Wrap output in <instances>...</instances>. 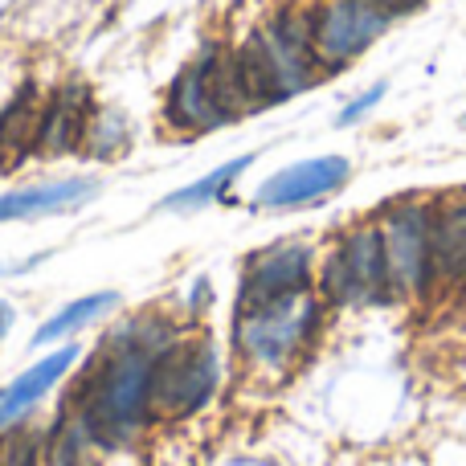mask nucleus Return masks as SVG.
I'll use <instances>...</instances> for the list:
<instances>
[{
	"mask_svg": "<svg viewBox=\"0 0 466 466\" xmlns=\"http://www.w3.org/2000/svg\"><path fill=\"white\" fill-rule=\"evenodd\" d=\"M462 127H466V115H462Z\"/></svg>",
	"mask_w": 466,
	"mask_h": 466,
	"instance_id": "20",
	"label": "nucleus"
},
{
	"mask_svg": "<svg viewBox=\"0 0 466 466\" xmlns=\"http://www.w3.org/2000/svg\"><path fill=\"white\" fill-rule=\"evenodd\" d=\"M119 303H123V299L115 295V290H95V295L74 299V303H66L62 311H54L37 331H33V344H37V348L70 344L78 331H86V328H95V323H103Z\"/></svg>",
	"mask_w": 466,
	"mask_h": 466,
	"instance_id": "14",
	"label": "nucleus"
},
{
	"mask_svg": "<svg viewBox=\"0 0 466 466\" xmlns=\"http://www.w3.org/2000/svg\"><path fill=\"white\" fill-rule=\"evenodd\" d=\"M95 193H98V180H90V177H66V180H46V185H25V188H13V193H0V221L57 218V213L82 209Z\"/></svg>",
	"mask_w": 466,
	"mask_h": 466,
	"instance_id": "12",
	"label": "nucleus"
},
{
	"mask_svg": "<svg viewBox=\"0 0 466 466\" xmlns=\"http://www.w3.org/2000/svg\"><path fill=\"white\" fill-rule=\"evenodd\" d=\"M348 180H352V160L348 156H311V160L287 164L274 177H266L254 193V209L262 213L311 209V205L336 197Z\"/></svg>",
	"mask_w": 466,
	"mask_h": 466,
	"instance_id": "10",
	"label": "nucleus"
},
{
	"mask_svg": "<svg viewBox=\"0 0 466 466\" xmlns=\"http://www.w3.org/2000/svg\"><path fill=\"white\" fill-rule=\"evenodd\" d=\"M86 106L78 103L74 95H62L49 111H41V127H37V144L46 152H70L82 136H86Z\"/></svg>",
	"mask_w": 466,
	"mask_h": 466,
	"instance_id": "16",
	"label": "nucleus"
},
{
	"mask_svg": "<svg viewBox=\"0 0 466 466\" xmlns=\"http://www.w3.org/2000/svg\"><path fill=\"white\" fill-rule=\"evenodd\" d=\"M434 279L451 295L466 282V188L434 197Z\"/></svg>",
	"mask_w": 466,
	"mask_h": 466,
	"instance_id": "13",
	"label": "nucleus"
},
{
	"mask_svg": "<svg viewBox=\"0 0 466 466\" xmlns=\"http://www.w3.org/2000/svg\"><path fill=\"white\" fill-rule=\"evenodd\" d=\"M221 389V352L209 336H177L152 364V421L201 413Z\"/></svg>",
	"mask_w": 466,
	"mask_h": 466,
	"instance_id": "7",
	"label": "nucleus"
},
{
	"mask_svg": "<svg viewBox=\"0 0 466 466\" xmlns=\"http://www.w3.org/2000/svg\"><path fill=\"white\" fill-rule=\"evenodd\" d=\"M323 315L328 303L315 290L282 303L233 307V352L246 369L279 377L311 352L315 336L323 331Z\"/></svg>",
	"mask_w": 466,
	"mask_h": 466,
	"instance_id": "2",
	"label": "nucleus"
},
{
	"mask_svg": "<svg viewBox=\"0 0 466 466\" xmlns=\"http://www.w3.org/2000/svg\"><path fill=\"white\" fill-rule=\"evenodd\" d=\"M315 274H319V258H315L311 241L299 238L270 241V246L254 249L246 258V266H241L238 307H262V303L311 295Z\"/></svg>",
	"mask_w": 466,
	"mask_h": 466,
	"instance_id": "9",
	"label": "nucleus"
},
{
	"mask_svg": "<svg viewBox=\"0 0 466 466\" xmlns=\"http://www.w3.org/2000/svg\"><path fill=\"white\" fill-rule=\"evenodd\" d=\"M385 95H389V82H385V78H377L369 90H360L356 98H348V103L339 106L336 127H356V123H364L380 103H385Z\"/></svg>",
	"mask_w": 466,
	"mask_h": 466,
	"instance_id": "17",
	"label": "nucleus"
},
{
	"mask_svg": "<svg viewBox=\"0 0 466 466\" xmlns=\"http://www.w3.org/2000/svg\"><path fill=\"white\" fill-rule=\"evenodd\" d=\"M315 295L328 303V311H364V307L397 303L377 221H360L331 241V249L319 258Z\"/></svg>",
	"mask_w": 466,
	"mask_h": 466,
	"instance_id": "4",
	"label": "nucleus"
},
{
	"mask_svg": "<svg viewBox=\"0 0 466 466\" xmlns=\"http://www.w3.org/2000/svg\"><path fill=\"white\" fill-rule=\"evenodd\" d=\"M254 160H258V156L249 152V156H238V160L221 164V168H213L209 177H201V180H193V185L177 188L172 197H164V209H168V213H197V209H209V205L226 201L229 188L238 185V177H241V172H246Z\"/></svg>",
	"mask_w": 466,
	"mask_h": 466,
	"instance_id": "15",
	"label": "nucleus"
},
{
	"mask_svg": "<svg viewBox=\"0 0 466 466\" xmlns=\"http://www.w3.org/2000/svg\"><path fill=\"white\" fill-rule=\"evenodd\" d=\"M454 299H459V307H462V311H466V282H462V287H459V290H454Z\"/></svg>",
	"mask_w": 466,
	"mask_h": 466,
	"instance_id": "19",
	"label": "nucleus"
},
{
	"mask_svg": "<svg viewBox=\"0 0 466 466\" xmlns=\"http://www.w3.org/2000/svg\"><path fill=\"white\" fill-rule=\"evenodd\" d=\"M177 336L164 315H136L103 339L66 410L98 451L127 446L144 434L152 421V364Z\"/></svg>",
	"mask_w": 466,
	"mask_h": 466,
	"instance_id": "1",
	"label": "nucleus"
},
{
	"mask_svg": "<svg viewBox=\"0 0 466 466\" xmlns=\"http://www.w3.org/2000/svg\"><path fill=\"white\" fill-rule=\"evenodd\" d=\"M397 16L380 0H328L311 16V46L323 74L348 70L356 57H364L389 33Z\"/></svg>",
	"mask_w": 466,
	"mask_h": 466,
	"instance_id": "8",
	"label": "nucleus"
},
{
	"mask_svg": "<svg viewBox=\"0 0 466 466\" xmlns=\"http://www.w3.org/2000/svg\"><path fill=\"white\" fill-rule=\"evenodd\" d=\"M258 111L238 70V54L209 49L177 74L168 90V123L180 131H218L229 119Z\"/></svg>",
	"mask_w": 466,
	"mask_h": 466,
	"instance_id": "5",
	"label": "nucleus"
},
{
	"mask_svg": "<svg viewBox=\"0 0 466 466\" xmlns=\"http://www.w3.org/2000/svg\"><path fill=\"white\" fill-rule=\"evenodd\" d=\"M13 323H16L13 303H8V299H0V344H5V339H8V331H13Z\"/></svg>",
	"mask_w": 466,
	"mask_h": 466,
	"instance_id": "18",
	"label": "nucleus"
},
{
	"mask_svg": "<svg viewBox=\"0 0 466 466\" xmlns=\"http://www.w3.org/2000/svg\"><path fill=\"white\" fill-rule=\"evenodd\" d=\"M377 229L385 241V262L397 303L430 299L434 279V197H393L377 209Z\"/></svg>",
	"mask_w": 466,
	"mask_h": 466,
	"instance_id": "6",
	"label": "nucleus"
},
{
	"mask_svg": "<svg viewBox=\"0 0 466 466\" xmlns=\"http://www.w3.org/2000/svg\"><path fill=\"white\" fill-rule=\"evenodd\" d=\"M78 348L74 344H62L57 352L41 356L37 364H29L25 372H16L8 385H0V430H13L70 377V369L78 364Z\"/></svg>",
	"mask_w": 466,
	"mask_h": 466,
	"instance_id": "11",
	"label": "nucleus"
},
{
	"mask_svg": "<svg viewBox=\"0 0 466 466\" xmlns=\"http://www.w3.org/2000/svg\"><path fill=\"white\" fill-rule=\"evenodd\" d=\"M238 70L258 111L287 103V98L311 90L319 78H328L311 46V25L299 16H279L274 25L258 29L238 49Z\"/></svg>",
	"mask_w": 466,
	"mask_h": 466,
	"instance_id": "3",
	"label": "nucleus"
}]
</instances>
